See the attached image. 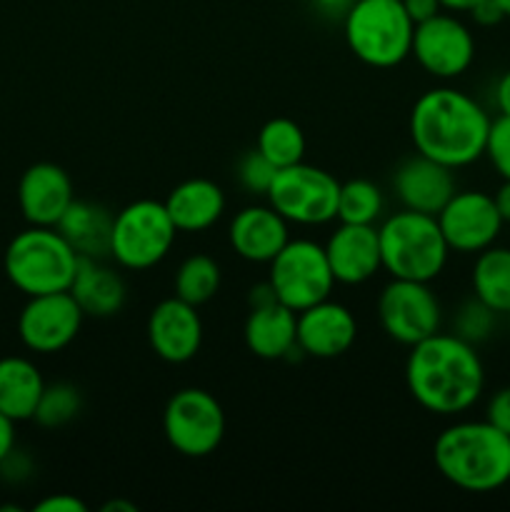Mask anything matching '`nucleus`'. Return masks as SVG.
<instances>
[{
	"label": "nucleus",
	"instance_id": "nucleus-1",
	"mask_svg": "<svg viewBox=\"0 0 510 512\" xmlns=\"http://www.w3.org/2000/svg\"><path fill=\"white\" fill-rule=\"evenodd\" d=\"M405 385L415 403L433 415L468 413L485 390V368L473 343L455 333H435L410 348Z\"/></svg>",
	"mask_w": 510,
	"mask_h": 512
},
{
	"label": "nucleus",
	"instance_id": "nucleus-2",
	"mask_svg": "<svg viewBox=\"0 0 510 512\" xmlns=\"http://www.w3.org/2000/svg\"><path fill=\"white\" fill-rule=\"evenodd\" d=\"M490 123L493 118L473 95L438 85L415 100L408 128L415 153L460 170L485 158Z\"/></svg>",
	"mask_w": 510,
	"mask_h": 512
},
{
	"label": "nucleus",
	"instance_id": "nucleus-3",
	"mask_svg": "<svg viewBox=\"0 0 510 512\" xmlns=\"http://www.w3.org/2000/svg\"><path fill=\"white\" fill-rule=\"evenodd\" d=\"M438 473L465 493H495L510 483V435L488 420H460L433 443Z\"/></svg>",
	"mask_w": 510,
	"mask_h": 512
},
{
	"label": "nucleus",
	"instance_id": "nucleus-4",
	"mask_svg": "<svg viewBox=\"0 0 510 512\" xmlns=\"http://www.w3.org/2000/svg\"><path fill=\"white\" fill-rule=\"evenodd\" d=\"M378 240L390 278L433 283L448 265L450 248L435 215L400 208L378 225Z\"/></svg>",
	"mask_w": 510,
	"mask_h": 512
},
{
	"label": "nucleus",
	"instance_id": "nucleus-5",
	"mask_svg": "<svg viewBox=\"0 0 510 512\" xmlns=\"http://www.w3.org/2000/svg\"><path fill=\"white\" fill-rule=\"evenodd\" d=\"M5 275L25 298L63 293L73 285L80 255L58 228L30 225L5 248Z\"/></svg>",
	"mask_w": 510,
	"mask_h": 512
},
{
	"label": "nucleus",
	"instance_id": "nucleus-6",
	"mask_svg": "<svg viewBox=\"0 0 510 512\" xmlns=\"http://www.w3.org/2000/svg\"><path fill=\"white\" fill-rule=\"evenodd\" d=\"M415 23L400 0H355L343 18L350 53L370 68L388 70L410 58Z\"/></svg>",
	"mask_w": 510,
	"mask_h": 512
},
{
	"label": "nucleus",
	"instance_id": "nucleus-7",
	"mask_svg": "<svg viewBox=\"0 0 510 512\" xmlns=\"http://www.w3.org/2000/svg\"><path fill=\"white\" fill-rule=\"evenodd\" d=\"M178 228L160 200H135L118 210L110 235V258L125 270H150L163 263L175 245Z\"/></svg>",
	"mask_w": 510,
	"mask_h": 512
},
{
	"label": "nucleus",
	"instance_id": "nucleus-8",
	"mask_svg": "<svg viewBox=\"0 0 510 512\" xmlns=\"http://www.w3.org/2000/svg\"><path fill=\"white\" fill-rule=\"evenodd\" d=\"M268 283L275 298L295 313L330 298L335 288L325 248L308 238L285 243V248L268 263Z\"/></svg>",
	"mask_w": 510,
	"mask_h": 512
},
{
	"label": "nucleus",
	"instance_id": "nucleus-9",
	"mask_svg": "<svg viewBox=\"0 0 510 512\" xmlns=\"http://www.w3.org/2000/svg\"><path fill=\"white\" fill-rule=\"evenodd\" d=\"M163 435L175 453L208 458L225 438L223 405L203 388L178 390L163 410Z\"/></svg>",
	"mask_w": 510,
	"mask_h": 512
},
{
	"label": "nucleus",
	"instance_id": "nucleus-10",
	"mask_svg": "<svg viewBox=\"0 0 510 512\" xmlns=\"http://www.w3.org/2000/svg\"><path fill=\"white\" fill-rule=\"evenodd\" d=\"M340 183L328 170L295 163L280 168L268 190V203L295 225H325L338 218Z\"/></svg>",
	"mask_w": 510,
	"mask_h": 512
},
{
	"label": "nucleus",
	"instance_id": "nucleus-11",
	"mask_svg": "<svg viewBox=\"0 0 510 512\" xmlns=\"http://www.w3.org/2000/svg\"><path fill=\"white\" fill-rule=\"evenodd\" d=\"M378 323L383 333L398 345L413 348L430 338L443 325V308L430 283L390 278L378 295Z\"/></svg>",
	"mask_w": 510,
	"mask_h": 512
},
{
	"label": "nucleus",
	"instance_id": "nucleus-12",
	"mask_svg": "<svg viewBox=\"0 0 510 512\" xmlns=\"http://www.w3.org/2000/svg\"><path fill=\"white\" fill-rule=\"evenodd\" d=\"M410 55L415 63L438 80L460 78L475 60V38L455 13L440 10L413 30Z\"/></svg>",
	"mask_w": 510,
	"mask_h": 512
},
{
	"label": "nucleus",
	"instance_id": "nucleus-13",
	"mask_svg": "<svg viewBox=\"0 0 510 512\" xmlns=\"http://www.w3.org/2000/svg\"><path fill=\"white\" fill-rule=\"evenodd\" d=\"M435 218L450 253L460 255L483 253L485 248L495 245L505 225L493 195L483 190H455L453 198Z\"/></svg>",
	"mask_w": 510,
	"mask_h": 512
},
{
	"label": "nucleus",
	"instance_id": "nucleus-14",
	"mask_svg": "<svg viewBox=\"0 0 510 512\" xmlns=\"http://www.w3.org/2000/svg\"><path fill=\"white\" fill-rule=\"evenodd\" d=\"M83 310L70 290L33 295L18 315L20 343L40 355H53L68 348L83 328Z\"/></svg>",
	"mask_w": 510,
	"mask_h": 512
},
{
	"label": "nucleus",
	"instance_id": "nucleus-15",
	"mask_svg": "<svg viewBox=\"0 0 510 512\" xmlns=\"http://www.w3.org/2000/svg\"><path fill=\"white\" fill-rule=\"evenodd\" d=\"M358 338V320L348 305L338 300H320L300 310L295 323V343L308 358L333 360L353 348Z\"/></svg>",
	"mask_w": 510,
	"mask_h": 512
},
{
	"label": "nucleus",
	"instance_id": "nucleus-16",
	"mask_svg": "<svg viewBox=\"0 0 510 512\" xmlns=\"http://www.w3.org/2000/svg\"><path fill=\"white\" fill-rule=\"evenodd\" d=\"M148 343L160 360L183 365L200 353L203 345V320L195 305L180 298H165L148 315Z\"/></svg>",
	"mask_w": 510,
	"mask_h": 512
},
{
	"label": "nucleus",
	"instance_id": "nucleus-17",
	"mask_svg": "<svg viewBox=\"0 0 510 512\" xmlns=\"http://www.w3.org/2000/svg\"><path fill=\"white\" fill-rule=\"evenodd\" d=\"M323 248L330 273L340 285H363L383 270L375 225L340 223Z\"/></svg>",
	"mask_w": 510,
	"mask_h": 512
},
{
	"label": "nucleus",
	"instance_id": "nucleus-18",
	"mask_svg": "<svg viewBox=\"0 0 510 512\" xmlns=\"http://www.w3.org/2000/svg\"><path fill=\"white\" fill-rule=\"evenodd\" d=\"M73 200V183L60 165L35 163L20 175L18 205L28 225L55 228Z\"/></svg>",
	"mask_w": 510,
	"mask_h": 512
},
{
	"label": "nucleus",
	"instance_id": "nucleus-19",
	"mask_svg": "<svg viewBox=\"0 0 510 512\" xmlns=\"http://www.w3.org/2000/svg\"><path fill=\"white\" fill-rule=\"evenodd\" d=\"M455 170L415 153L393 175V193L405 210L438 215L455 195Z\"/></svg>",
	"mask_w": 510,
	"mask_h": 512
},
{
	"label": "nucleus",
	"instance_id": "nucleus-20",
	"mask_svg": "<svg viewBox=\"0 0 510 512\" xmlns=\"http://www.w3.org/2000/svg\"><path fill=\"white\" fill-rule=\"evenodd\" d=\"M290 240L288 220L273 205H245L228 225V243L238 258L268 265Z\"/></svg>",
	"mask_w": 510,
	"mask_h": 512
},
{
	"label": "nucleus",
	"instance_id": "nucleus-21",
	"mask_svg": "<svg viewBox=\"0 0 510 512\" xmlns=\"http://www.w3.org/2000/svg\"><path fill=\"white\" fill-rule=\"evenodd\" d=\"M295 323L298 313L280 300L250 305L243 325L245 348L260 360H283L300 353L295 343Z\"/></svg>",
	"mask_w": 510,
	"mask_h": 512
},
{
	"label": "nucleus",
	"instance_id": "nucleus-22",
	"mask_svg": "<svg viewBox=\"0 0 510 512\" xmlns=\"http://www.w3.org/2000/svg\"><path fill=\"white\" fill-rule=\"evenodd\" d=\"M163 203L178 233H203L223 218L228 200L213 180L190 178L175 185Z\"/></svg>",
	"mask_w": 510,
	"mask_h": 512
},
{
	"label": "nucleus",
	"instance_id": "nucleus-23",
	"mask_svg": "<svg viewBox=\"0 0 510 512\" xmlns=\"http://www.w3.org/2000/svg\"><path fill=\"white\" fill-rule=\"evenodd\" d=\"M70 295L80 305L85 318H113L123 310L128 300V285L115 268L105 265V260L80 258Z\"/></svg>",
	"mask_w": 510,
	"mask_h": 512
},
{
	"label": "nucleus",
	"instance_id": "nucleus-24",
	"mask_svg": "<svg viewBox=\"0 0 510 512\" xmlns=\"http://www.w3.org/2000/svg\"><path fill=\"white\" fill-rule=\"evenodd\" d=\"M113 218L115 215L105 205L75 198L55 228L63 233V238L73 245L80 258L105 260L110 258Z\"/></svg>",
	"mask_w": 510,
	"mask_h": 512
},
{
	"label": "nucleus",
	"instance_id": "nucleus-25",
	"mask_svg": "<svg viewBox=\"0 0 510 512\" xmlns=\"http://www.w3.org/2000/svg\"><path fill=\"white\" fill-rule=\"evenodd\" d=\"M45 390L38 365L20 355L0 358V413L13 423L33 420L38 400Z\"/></svg>",
	"mask_w": 510,
	"mask_h": 512
},
{
	"label": "nucleus",
	"instance_id": "nucleus-26",
	"mask_svg": "<svg viewBox=\"0 0 510 512\" xmlns=\"http://www.w3.org/2000/svg\"><path fill=\"white\" fill-rule=\"evenodd\" d=\"M473 295L495 315H510V248L490 245L478 253L470 273Z\"/></svg>",
	"mask_w": 510,
	"mask_h": 512
},
{
	"label": "nucleus",
	"instance_id": "nucleus-27",
	"mask_svg": "<svg viewBox=\"0 0 510 512\" xmlns=\"http://www.w3.org/2000/svg\"><path fill=\"white\" fill-rule=\"evenodd\" d=\"M173 290L175 298L185 300V303L205 305L208 300H213L220 290V265L215 263V258L205 253L188 255L183 263L178 265L173 278Z\"/></svg>",
	"mask_w": 510,
	"mask_h": 512
},
{
	"label": "nucleus",
	"instance_id": "nucleus-28",
	"mask_svg": "<svg viewBox=\"0 0 510 512\" xmlns=\"http://www.w3.org/2000/svg\"><path fill=\"white\" fill-rule=\"evenodd\" d=\"M255 148L275 165V168H288V165L303 163L305 158V133L295 120L290 118H270L260 128Z\"/></svg>",
	"mask_w": 510,
	"mask_h": 512
},
{
	"label": "nucleus",
	"instance_id": "nucleus-29",
	"mask_svg": "<svg viewBox=\"0 0 510 512\" xmlns=\"http://www.w3.org/2000/svg\"><path fill=\"white\" fill-rule=\"evenodd\" d=\"M385 198L383 190L365 178H353L340 183L338 195V220L353 225H375L383 218Z\"/></svg>",
	"mask_w": 510,
	"mask_h": 512
},
{
	"label": "nucleus",
	"instance_id": "nucleus-30",
	"mask_svg": "<svg viewBox=\"0 0 510 512\" xmlns=\"http://www.w3.org/2000/svg\"><path fill=\"white\" fill-rule=\"evenodd\" d=\"M80 410H83V395L73 383H50L40 395L33 420L40 428L55 430L73 423Z\"/></svg>",
	"mask_w": 510,
	"mask_h": 512
},
{
	"label": "nucleus",
	"instance_id": "nucleus-31",
	"mask_svg": "<svg viewBox=\"0 0 510 512\" xmlns=\"http://www.w3.org/2000/svg\"><path fill=\"white\" fill-rule=\"evenodd\" d=\"M495 318H498V315L473 295V298L465 300V303L458 308V313H455L453 333L458 335V338L468 340V343L478 345L493 335Z\"/></svg>",
	"mask_w": 510,
	"mask_h": 512
},
{
	"label": "nucleus",
	"instance_id": "nucleus-32",
	"mask_svg": "<svg viewBox=\"0 0 510 512\" xmlns=\"http://www.w3.org/2000/svg\"><path fill=\"white\" fill-rule=\"evenodd\" d=\"M278 168L260 153L258 148L248 150L243 158L238 160V183L245 193L250 195H268L270 185H273Z\"/></svg>",
	"mask_w": 510,
	"mask_h": 512
},
{
	"label": "nucleus",
	"instance_id": "nucleus-33",
	"mask_svg": "<svg viewBox=\"0 0 510 512\" xmlns=\"http://www.w3.org/2000/svg\"><path fill=\"white\" fill-rule=\"evenodd\" d=\"M485 158L490 160L500 178L510 180V115H498L490 123L488 140H485Z\"/></svg>",
	"mask_w": 510,
	"mask_h": 512
},
{
	"label": "nucleus",
	"instance_id": "nucleus-34",
	"mask_svg": "<svg viewBox=\"0 0 510 512\" xmlns=\"http://www.w3.org/2000/svg\"><path fill=\"white\" fill-rule=\"evenodd\" d=\"M485 420L503 430L505 435H510V385L493 393V398L488 400V408H485Z\"/></svg>",
	"mask_w": 510,
	"mask_h": 512
},
{
	"label": "nucleus",
	"instance_id": "nucleus-35",
	"mask_svg": "<svg viewBox=\"0 0 510 512\" xmlns=\"http://www.w3.org/2000/svg\"><path fill=\"white\" fill-rule=\"evenodd\" d=\"M35 510L38 512H85V503L70 493H58V495H48V498H43L40 503H35Z\"/></svg>",
	"mask_w": 510,
	"mask_h": 512
},
{
	"label": "nucleus",
	"instance_id": "nucleus-36",
	"mask_svg": "<svg viewBox=\"0 0 510 512\" xmlns=\"http://www.w3.org/2000/svg\"><path fill=\"white\" fill-rule=\"evenodd\" d=\"M468 15L473 18V23L480 25V28H493V25L503 23L505 20V13L503 8H500L498 0H480Z\"/></svg>",
	"mask_w": 510,
	"mask_h": 512
},
{
	"label": "nucleus",
	"instance_id": "nucleus-37",
	"mask_svg": "<svg viewBox=\"0 0 510 512\" xmlns=\"http://www.w3.org/2000/svg\"><path fill=\"white\" fill-rule=\"evenodd\" d=\"M405 8V13H408V18L413 20L415 25L423 23V20L433 18V15H438L440 10V3L438 0H400Z\"/></svg>",
	"mask_w": 510,
	"mask_h": 512
},
{
	"label": "nucleus",
	"instance_id": "nucleus-38",
	"mask_svg": "<svg viewBox=\"0 0 510 512\" xmlns=\"http://www.w3.org/2000/svg\"><path fill=\"white\" fill-rule=\"evenodd\" d=\"M493 100L500 115H510V70H505L498 78V83H495Z\"/></svg>",
	"mask_w": 510,
	"mask_h": 512
},
{
	"label": "nucleus",
	"instance_id": "nucleus-39",
	"mask_svg": "<svg viewBox=\"0 0 510 512\" xmlns=\"http://www.w3.org/2000/svg\"><path fill=\"white\" fill-rule=\"evenodd\" d=\"M15 450V423L0 413V463Z\"/></svg>",
	"mask_w": 510,
	"mask_h": 512
},
{
	"label": "nucleus",
	"instance_id": "nucleus-40",
	"mask_svg": "<svg viewBox=\"0 0 510 512\" xmlns=\"http://www.w3.org/2000/svg\"><path fill=\"white\" fill-rule=\"evenodd\" d=\"M355 0H313L315 10H318L320 15H325V18H345V13L350 10V5H353Z\"/></svg>",
	"mask_w": 510,
	"mask_h": 512
},
{
	"label": "nucleus",
	"instance_id": "nucleus-41",
	"mask_svg": "<svg viewBox=\"0 0 510 512\" xmlns=\"http://www.w3.org/2000/svg\"><path fill=\"white\" fill-rule=\"evenodd\" d=\"M495 205H498V213L503 218V223H510V180H503L500 188L493 195Z\"/></svg>",
	"mask_w": 510,
	"mask_h": 512
},
{
	"label": "nucleus",
	"instance_id": "nucleus-42",
	"mask_svg": "<svg viewBox=\"0 0 510 512\" xmlns=\"http://www.w3.org/2000/svg\"><path fill=\"white\" fill-rule=\"evenodd\" d=\"M438 3L445 13L460 15V13H470V10H473L480 0H438Z\"/></svg>",
	"mask_w": 510,
	"mask_h": 512
},
{
	"label": "nucleus",
	"instance_id": "nucleus-43",
	"mask_svg": "<svg viewBox=\"0 0 510 512\" xmlns=\"http://www.w3.org/2000/svg\"><path fill=\"white\" fill-rule=\"evenodd\" d=\"M113 510H123V512H135L133 503H125V500H110V503L103 505V512H113Z\"/></svg>",
	"mask_w": 510,
	"mask_h": 512
},
{
	"label": "nucleus",
	"instance_id": "nucleus-44",
	"mask_svg": "<svg viewBox=\"0 0 510 512\" xmlns=\"http://www.w3.org/2000/svg\"><path fill=\"white\" fill-rule=\"evenodd\" d=\"M498 3H500V8H503L505 20H510V0H498Z\"/></svg>",
	"mask_w": 510,
	"mask_h": 512
}]
</instances>
